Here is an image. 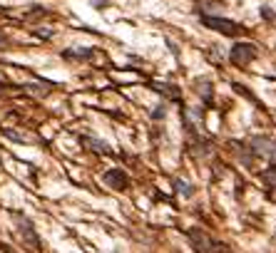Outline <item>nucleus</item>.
I'll use <instances>...</instances> for the list:
<instances>
[{
  "label": "nucleus",
  "instance_id": "1",
  "mask_svg": "<svg viewBox=\"0 0 276 253\" xmlns=\"http://www.w3.org/2000/svg\"><path fill=\"white\" fill-rule=\"evenodd\" d=\"M202 23L207 25V28L216 30V32H221V35H226V37H239L244 28L239 25V23H232V20H226V18H214V15H202Z\"/></svg>",
  "mask_w": 276,
  "mask_h": 253
},
{
  "label": "nucleus",
  "instance_id": "2",
  "mask_svg": "<svg viewBox=\"0 0 276 253\" xmlns=\"http://www.w3.org/2000/svg\"><path fill=\"white\" fill-rule=\"evenodd\" d=\"M254 57H256V47H254L251 42H237V45L232 47V53H229L232 65H237V67H244V65H249Z\"/></svg>",
  "mask_w": 276,
  "mask_h": 253
},
{
  "label": "nucleus",
  "instance_id": "3",
  "mask_svg": "<svg viewBox=\"0 0 276 253\" xmlns=\"http://www.w3.org/2000/svg\"><path fill=\"white\" fill-rule=\"evenodd\" d=\"M249 149L259 157H266V159H274L276 162V141H271L269 137H254L249 141Z\"/></svg>",
  "mask_w": 276,
  "mask_h": 253
},
{
  "label": "nucleus",
  "instance_id": "4",
  "mask_svg": "<svg viewBox=\"0 0 276 253\" xmlns=\"http://www.w3.org/2000/svg\"><path fill=\"white\" fill-rule=\"evenodd\" d=\"M105 184H110V186H115L117 191H122V189H127V174L124 171H120V169H112V171H107L105 174Z\"/></svg>",
  "mask_w": 276,
  "mask_h": 253
},
{
  "label": "nucleus",
  "instance_id": "5",
  "mask_svg": "<svg viewBox=\"0 0 276 253\" xmlns=\"http://www.w3.org/2000/svg\"><path fill=\"white\" fill-rule=\"evenodd\" d=\"M152 87L159 92V94L169 97V99H179V89H177L174 84H152Z\"/></svg>",
  "mask_w": 276,
  "mask_h": 253
},
{
  "label": "nucleus",
  "instance_id": "6",
  "mask_svg": "<svg viewBox=\"0 0 276 253\" xmlns=\"http://www.w3.org/2000/svg\"><path fill=\"white\" fill-rule=\"evenodd\" d=\"M20 231L25 233V238L30 241V243H35V248H40V241H37V236H35V231H32V226H30V221L28 219H20Z\"/></svg>",
  "mask_w": 276,
  "mask_h": 253
},
{
  "label": "nucleus",
  "instance_id": "7",
  "mask_svg": "<svg viewBox=\"0 0 276 253\" xmlns=\"http://www.w3.org/2000/svg\"><path fill=\"white\" fill-rule=\"evenodd\" d=\"M174 186H177V191H179L184 198H189L192 194H194V186H189L184 179H177V181H174Z\"/></svg>",
  "mask_w": 276,
  "mask_h": 253
},
{
  "label": "nucleus",
  "instance_id": "8",
  "mask_svg": "<svg viewBox=\"0 0 276 253\" xmlns=\"http://www.w3.org/2000/svg\"><path fill=\"white\" fill-rule=\"evenodd\" d=\"M264 181H266V186L276 189V167H271V169H266V171H264Z\"/></svg>",
  "mask_w": 276,
  "mask_h": 253
},
{
  "label": "nucleus",
  "instance_id": "9",
  "mask_svg": "<svg viewBox=\"0 0 276 253\" xmlns=\"http://www.w3.org/2000/svg\"><path fill=\"white\" fill-rule=\"evenodd\" d=\"M87 144H90V146H95L100 154H110V151H112V149H110L105 141H100V139H87Z\"/></svg>",
  "mask_w": 276,
  "mask_h": 253
},
{
  "label": "nucleus",
  "instance_id": "10",
  "mask_svg": "<svg viewBox=\"0 0 276 253\" xmlns=\"http://www.w3.org/2000/svg\"><path fill=\"white\" fill-rule=\"evenodd\" d=\"M65 57H92V50H85V53H65Z\"/></svg>",
  "mask_w": 276,
  "mask_h": 253
},
{
  "label": "nucleus",
  "instance_id": "11",
  "mask_svg": "<svg viewBox=\"0 0 276 253\" xmlns=\"http://www.w3.org/2000/svg\"><path fill=\"white\" fill-rule=\"evenodd\" d=\"M261 15H264L266 20H274V13H271L269 8H261Z\"/></svg>",
  "mask_w": 276,
  "mask_h": 253
},
{
  "label": "nucleus",
  "instance_id": "12",
  "mask_svg": "<svg viewBox=\"0 0 276 253\" xmlns=\"http://www.w3.org/2000/svg\"><path fill=\"white\" fill-rule=\"evenodd\" d=\"M154 119H162L164 117V107H159V110H154V114H152Z\"/></svg>",
  "mask_w": 276,
  "mask_h": 253
},
{
  "label": "nucleus",
  "instance_id": "13",
  "mask_svg": "<svg viewBox=\"0 0 276 253\" xmlns=\"http://www.w3.org/2000/svg\"><path fill=\"white\" fill-rule=\"evenodd\" d=\"M97 5H100V8H105V0H97Z\"/></svg>",
  "mask_w": 276,
  "mask_h": 253
},
{
  "label": "nucleus",
  "instance_id": "14",
  "mask_svg": "<svg viewBox=\"0 0 276 253\" xmlns=\"http://www.w3.org/2000/svg\"><path fill=\"white\" fill-rule=\"evenodd\" d=\"M5 253H15V251H8V248H5Z\"/></svg>",
  "mask_w": 276,
  "mask_h": 253
}]
</instances>
